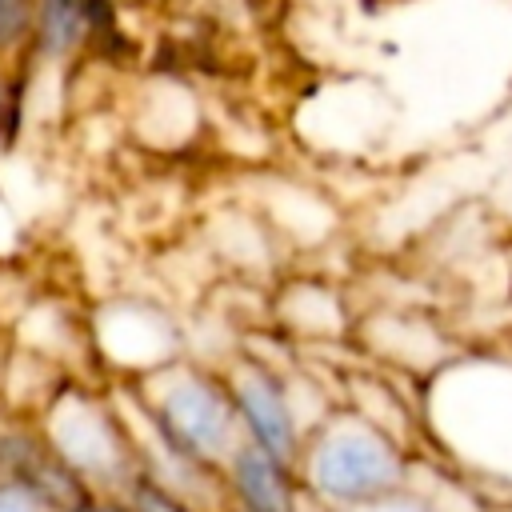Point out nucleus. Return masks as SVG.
Listing matches in <instances>:
<instances>
[{
	"instance_id": "nucleus-5",
	"label": "nucleus",
	"mask_w": 512,
	"mask_h": 512,
	"mask_svg": "<svg viewBox=\"0 0 512 512\" xmlns=\"http://www.w3.org/2000/svg\"><path fill=\"white\" fill-rule=\"evenodd\" d=\"M224 484L240 512H296V464H284L256 444L232 452Z\"/></svg>"
},
{
	"instance_id": "nucleus-3",
	"label": "nucleus",
	"mask_w": 512,
	"mask_h": 512,
	"mask_svg": "<svg viewBox=\"0 0 512 512\" xmlns=\"http://www.w3.org/2000/svg\"><path fill=\"white\" fill-rule=\"evenodd\" d=\"M48 444L60 452V460L92 488H132V480L140 476L136 464H132V440L128 432L120 428V420L88 400V396H72L52 408V420L44 428Z\"/></svg>"
},
{
	"instance_id": "nucleus-2",
	"label": "nucleus",
	"mask_w": 512,
	"mask_h": 512,
	"mask_svg": "<svg viewBox=\"0 0 512 512\" xmlns=\"http://www.w3.org/2000/svg\"><path fill=\"white\" fill-rule=\"evenodd\" d=\"M404 452L376 424L360 416H336L304 440L296 460L300 484L328 508L352 512L404 488Z\"/></svg>"
},
{
	"instance_id": "nucleus-9",
	"label": "nucleus",
	"mask_w": 512,
	"mask_h": 512,
	"mask_svg": "<svg viewBox=\"0 0 512 512\" xmlns=\"http://www.w3.org/2000/svg\"><path fill=\"white\" fill-rule=\"evenodd\" d=\"M352 512H436V508L424 500H412V496H388V500H376V504H364Z\"/></svg>"
},
{
	"instance_id": "nucleus-1",
	"label": "nucleus",
	"mask_w": 512,
	"mask_h": 512,
	"mask_svg": "<svg viewBox=\"0 0 512 512\" xmlns=\"http://www.w3.org/2000/svg\"><path fill=\"white\" fill-rule=\"evenodd\" d=\"M140 408L164 444V452L192 472H224L240 440L228 376H212L196 364H168L148 372Z\"/></svg>"
},
{
	"instance_id": "nucleus-11",
	"label": "nucleus",
	"mask_w": 512,
	"mask_h": 512,
	"mask_svg": "<svg viewBox=\"0 0 512 512\" xmlns=\"http://www.w3.org/2000/svg\"><path fill=\"white\" fill-rule=\"evenodd\" d=\"M228 512H240V508H228Z\"/></svg>"
},
{
	"instance_id": "nucleus-10",
	"label": "nucleus",
	"mask_w": 512,
	"mask_h": 512,
	"mask_svg": "<svg viewBox=\"0 0 512 512\" xmlns=\"http://www.w3.org/2000/svg\"><path fill=\"white\" fill-rule=\"evenodd\" d=\"M68 512H140L132 500H104V496H88V500H80L76 508H68Z\"/></svg>"
},
{
	"instance_id": "nucleus-6",
	"label": "nucleus",
	"mask_w": 512,
	"mask_h": 512,
	"mask_svg": "<svg viewBox=\"0 0 512 512\" xmlns=\"http://www.w3.org/2000/svg\"><path fill=\"white\" fill-rule=\"evenodd\" d=\"M92 28V0H36L32 48L48 60H64Z\"/></svg>"
},
{
	"instance_id": "nucleus-8",
	"label": "nucleus",
	"mask_w": 512,
	"mask_h": 512,
	"mask_svg": "<svg viewBox=\"0 0 512 512\" xmlns=\"http://www.w3.org/2000/svg\"><path fill=\"white\" fill-rule=\"evenodd\" d=\"M0 512H64L48 492H40L28 480L0 476Z\"/></svg>"
},
{
	"instance_id": "nucleus-4",
	"label": "nucleus",
	"mask_w": 512,
	"mask_h": 512,
	"mask_svg": "<svg viewBox=\"0 0 512 512\" xmlns=\"http://www.w3.org/2000/svg\"><path fill=\"white\" fill-rule=\"evenodd\" d=\"M228 392L236 404L244 444H256L284 464H296L304 452V432L296 424L288 384L264 364H240L228 372Z\"/></svg>"
},
{
	"instance_id": "nucleus-7",
	"label": "nucleus",
	"mask_w": 512,
	"mask_h": 512,
	"mask_svg": "<svg viewBox=\"0 0 512 512\" xmlns=\"http://www.w3.org/2000/svg\"><path fill=\"white\" fill-rule=\"evenodd\" d=\"M32 28H36V0H0V56L28 44Z\"/></svg>"
}]
</instances>
